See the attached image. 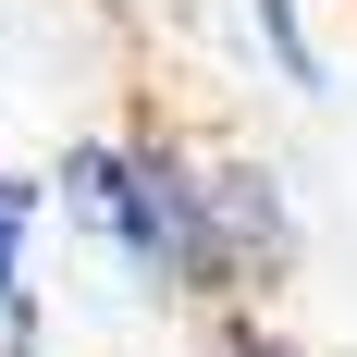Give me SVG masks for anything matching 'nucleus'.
<instances>
[{
  "label": "nucleus",
  "instance_id": "1",
  "mask_svg": "<svg viewBox=\"0 0 357 357\" xmlns=\"http://www.w3.org/2000/svg\"><path fill=\"white\" fill-rule=\"evenodd\" d=\"M62 210L99 234L148 296H197L210 308V222H197V148L160 123L123 136H74L62 148Z\"/></svg>",
  "mask_w": 357,
  "mask_h": 357
},
{
  "label": "nucleus",
  "instance_id": "2",
  "mask_svg": "<svg viewBox=\"0 0 357 357\" xmlns=\"http://www.w3.org/2000/svg\"><path fill=\"white\" fill-rule=\"evenodd\" d=\"M197 222H210V308H247L296 271V197L271 160H210L197 148Z\"/></svg>",
  "mask_w": 357,
  "mask_h": 357
},
{
  "label": "nucleus",
  "instance_id": "3",
  "mask_svg": "<svg viewBox=\"0 0 357 357\" xmlns=\"http://www.w3.org/2000/svg\"><path fill=\"white\" fill-rule=\"evenodd\" d=\"M25 247H37V185L0 173V357H37V271H25Z\"/></svg>",
  "mask_w": 357,
  "mask_h": 357
},
{
  "label": "nucleus",
  "instance_id": "4",
  "mask_svg": "<svg viewBox=\"0 0 357 357\" xmlns=\"http://www.w3.org/2000/svg\"><path fill=\"white\" fill-rule=\"evenodd\" d=\"M259 13V37H271V62L296 74V86H321V50H308V25H296V0H247Z\"/></svg>",
  "mask_w": 357,
  "mask_h": 357
},
{
  "label": "nucleus",
  "instance_id": "5",
  "mask_svg": "<svg viewBox=\"0 0 357 357\" xmlns=\"http://www.w3.org/2000/svg\"><path fill=\"white\" fill-rule=\"evenodd\" d=\"M210 357H308V345H284V333L259 321V308H222V333H210Z\"/></svg>",
  "mask_w": 357,
  "mask_h": 357
}]
</instances>
